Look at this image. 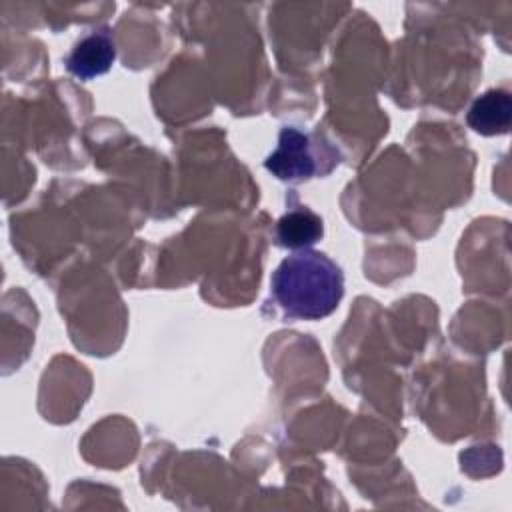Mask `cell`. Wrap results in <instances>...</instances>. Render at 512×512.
<instances>
[{
  "mask_svg": "<svg viewBox=\"0 0 512 512\" xmlns=\"http://www.w3.org/2000/svg\"><path fill=\"white\" fill-rule=\"evenodd\" d=\"M270 294L286 318L322 320L344 296V274L324 252L296 250L272 272Z\"/></svg>",
  "mask_w": 512,
  "mask_h": 512,
  "instance_id": "1",
  "label": "cell"
},
{
  "mask_svg": "<svg viewBox=\"0 0 512 512\" xmlns=\"http://www.w3.org/2000/svg\"><path fill=\"white\" fill-rule=\"evenodd\" d=\"M338 164V152L316 134L284 126L278 134V146L264 160L272 176L284 182H306L328 174Z\"/></svg>",
  "mask_w": 512,
  "mask_h": 512,
  "instance_id": "2",
  "label": "cell"
},
{
  "mask_svg": "<svg viewBox=\"0 0 512 512\" xmlns=\"http://www.w3.org/2000/svg\"><path fill=\"white\" fill-rule=\"evenodd\" d=\"M116 60V42L114 34L108 26H100L84 34L70 52L64 56L66 70L80 78L92 80L96 76L106 74Z\"/></svg>",
  "mask_w": 512,
  "mask_h": 512,
  "instance_id": "3",
  "label": "cell"
},
{
  "mask_svg": "<svg viewBox=\"0 0 512 512\" xmlns=\"http://www.w3.org/2000/svg\"><path fill=\"white\" fill-rule=\"evenodd\" d=\"M466 122L474 132L482 136L508 132L512 122L510 92L504 88H490L478 98H474V102L468 108Z\"/></svg>",
  "mask_w": 512,
  "mask_h": 512,
  "instance_id": "4",
  "label": "cell"
},
{
  "mask_svg": "<svg viewBox=\"0 0 512 512\" xmlns=\"http://www.w3.org/2000/svg\"><path fill=\"white\" fill-rule=\"evenodd\" d=\"M322 234H324L322 218L306 206H300L282 214L274 230L276 244L288 250H308L322 238Z\"/></svg>",
  "mask_w": 512,
  "mask_h": 512,
  "instance_id": "5",
  "label": "cell"
}]
</instances>
